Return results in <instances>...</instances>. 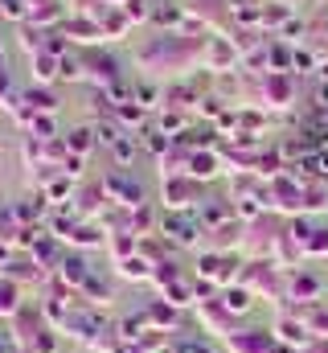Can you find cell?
<instances>
[{
    "label": "cell",
    "instance_id": "6da1fadb",
    "mask_svg": "<svg viewBox=\"0 0 328 353\" xmlns=\"http://www.w3.org/2000/svg\"><path fill=\"white\" fill-rule=\"evenodd\" d=\"M230 345L238 353H271V337L267 333H238Z\"/></svg>",
    "mask_w": 328,
    "mask_h": 353
},
{
    "label": "cell",
    "instance_id": "7a4b0ae2",
    "mask_svg": "<svg viewBox=\"0 0 328 353\" xmlns=\"http://www.w3.org/2000/svg\"><path fill=\"white\" fill-rule=\"evenodd\" d=\"M222 304H226V312H246V308H250V296H246V292H226Z\"/></svg>",
    "mask_w": 328,
    "mask_h": 353
},
{
    "label": "cell",
    "instance_id": "3957f363",
    "mask_svg": "<svg viewBox=\"0 0 328 353\" xmlns=\"http://www.w3.org/2000/svg\"><path fill=\"white\" fill-rule=\"evenodd\" d=\"M172 350H176V353H218V350H214V345H205L201 337H197V341H193V337H189V341H176Z\"/></svg>",
    "mask_w": 328,
    "mask_h": 353
},
{
    "label": "cell",
    "instance_id": "277c9868",
    "mask_svg": "<svg viewBox=\"0 0 328 353\" xmlns=\"http://www.w3.org/2000/svg\"><path fill=\"white\" fill-rule=\"evenodd\" d=\"M123 275H148V271H144L140 259H132V263H123Z\"/></svg>",
    "mask_w": 328,
    "mask_h": 353
}]
</instances>
